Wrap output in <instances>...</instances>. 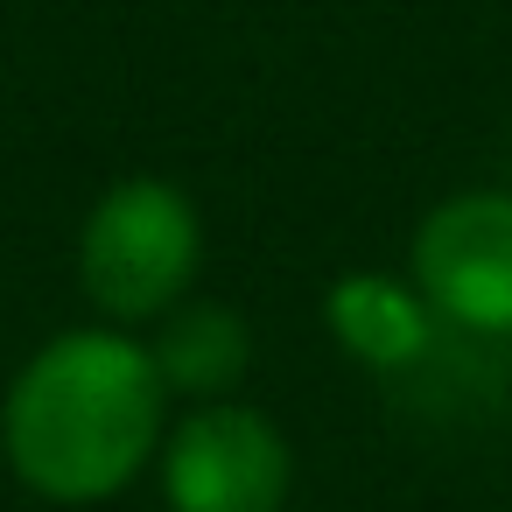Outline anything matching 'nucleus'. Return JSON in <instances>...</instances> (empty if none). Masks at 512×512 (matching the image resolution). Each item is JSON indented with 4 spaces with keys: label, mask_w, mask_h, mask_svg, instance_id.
<instances>
[{
    "label": "nucleus",
    "mask_w": 512,
    "mask_h": 512,
    "mask_svg": "<svg viewBox=\"0 0 512 512\" xmlns=\"http://www.w3.org/2000/svg\"><path fill=\"white\" fill-rule=\"evenodd\" d=\"M169 421L176 400L148 358V337L113 323L50 330L0 393L8 477L64 512H92L134 491L155 470Z\"/></svg>",
    "instance_id": "obj_1"
},
{
    "label": "nucleus",
    "mask_w": 512,
    "mask_h": 512,
    "mask_svg": "<svg viewBox=\"0 0 512 512\" xmlns=\"http://www.w3.org/2000/svg\"><path fill=\"white\" fill-rule=\"evenodd\" d=\"M204 274V211L169 176H120L92 197L78 225V288L92 323L155 330L169 309L197 295Z\"/></svg>",
    "instance_id": "obj_2"
},
{
    "label": "nucleus",
    "mask_w": 512,
    "mask_h": 512,
    "mask_svg": "<svg viewBox=\"0 0 512 512\" xmlns=\"http://www.w3.org/2000/svg\"><path fill=\"white\" fill-rule=\"evenodd\" d=\"M155 484L169 512H288L295 442L246 393L176 407L162 456H155Z\"/></svg>",
    "instance_id": "obj_3"
},
{
    "label": "nucleus",
    "mask_w": 512,
    "mask_h": 512,
    "mask_svg": "<svg viewBox=\"0 0 512 512\" xmlns=\"http://www.w3.org/2000/svg\"><path fill=\"white\" fill-rule=\"evenodd\" d=\"M407 281L442 330L512 337V190H449L407 239Z\"/></svg>",
    "instance_id": "obj_4"
},
{
    "label": "nucleus",
    "mask_w": 512,
    "mask_h": 512,
    "mask_svg": "<svg viewBox=\"0 0 512 512\" xmlns=\"http://www.w3.org/2000/svg\"><path fill=\"white\" fill-rule=\"evenodd\" d=\"M323 330L365 372H414V365H428V351L442 337V316L428 309V295L407 274L351 267L323 288Z\"/></svg>",
    "instance_id": "obj_5"
},
{
    "label": "nucleus",
    "mask_w": 512,
    "mask_h": 512,
    "mask_svg": "<svg viewBox=\"0 0 512 512\" xmlns=\"http://www.w3.org/2000/svg\"><path fill=\"white\" fill-rule=\"evenodd\" d=\"M148 358L169 386V400L204 407V400H239L246 372H253V323L232 302L190 295L183 309H169L148 330Z\"/></svg>",
    "instance_id": "obj_6"
},
{
    "label": "nucleus",
    "mask_w": 512,
    "mask_h": 512,
    "mask_svg": "<svg viewBox=\"0 0 512 512\" xmlns=\"http://www.w3.org/2000/svg\"><path fill=\"white\" fill-rule=\"evenodd\" d=\"M0 484H8V449H0Z\"/></svg>",
    "instance_id": "obj_7"
}]
</instances>
